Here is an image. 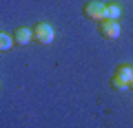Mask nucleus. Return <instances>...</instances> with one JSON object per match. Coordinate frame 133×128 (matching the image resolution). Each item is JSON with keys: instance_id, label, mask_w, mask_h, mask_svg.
I'll list each match as a JSON object with an SVG mask.
<instances>
[{"instance_id": "f257e3e1", "label": "nucleus", "mask_w": 133, "mask_h": 128, "mask_svg": "<svg viewBox=\"0 0 133 128\" xmlns=\"http://www.w3.org/2000/svg\"><path fill=\"white\" fill-rule=\"evenodd\" d=\"M31 35H33V42L40 44V47L53 42V29L47 22H38L36 27H31Z\"/></svg>"}, {"instance_id": "f03ea898", "label": "nucleus", "mask_w": 133, "mask_h": 128, "mask_svg": "<svg viewBox=\"0 0 133 128\" xmlns=\"http://www.w3.org/2000/svg\"><path fill=\"white\" fill-rule=\"evenodd\" d=\"M98 31L104 40H115L120 35V24H118V20H100Z\"/></svg>"}, {"instance_id": "7ed1b4c3", "label": "nucleus", "mask_w": 133, "mask_h": 128, "mask_svg": "<svg viewBox=\"0 0 133 128\" xmlns=\"http://www.w3.org/2000/svg\"><path fill=\"white\" fill-rule=\"evenodd\" d=\"M82 13H84V18H89V20H102L104 18V5L98 2V0H89V2L84 5V9H82Z\"/></svg>"}, {"instance_id": "20e7f679", "label": "nucleus", "mask_w": 133, "mask_h": 128, "mask_svg": "<svg viewBox=\"0 0 133 128\" xmlns=\"http://www.w3.org/2000/svg\"><path fill=\"white\" fill-rule=\"evenodd\" d=\"M14 42H16V47H24V44H29L33 40V35H31V29H27V27H18L14 31Z\"/></svg>"}, {"instance_id": "39448f33", "label": "nucleus", "mask_w": 133, "mask_h": 128, "mask_svg": "<svg viewBox=\"0 0 133 128\" xmlns=\"http://www.w3.org/2000/svg\"><path fill=\"white\" fill-rule=\"evenodd\" d=\"M113 75L122 77L124 82H131V77H133V69H131V64H127V62L118 64V66H115V73H113Z\"/></svg>"}, {"instance_id": "423d86ee", "label": "nucleus", "mask_w": 133, "mask_h": 128, "mask_svg": "<svg viewBox=\"0 0 133 128\" xmlns=\"http://www.w3.org/2000/svg\"><path fill=\"white\" fill-rule=\"evenodd\" d=\"M120 13H122V9H120L118 5H104V18L102 20H118L120 18Z\"/></svg>"}, {"instance_id": "0eeeda50", "label": "nucleus", "mask_w": 133, "mask_h": 128, "mask_svg": "<svg viewBox=\"0 0 133 128\" xmlns=\"http://www.w3.org/2000/svg\"><path fill=\"white\" fill-rule=\"evenodd\" d=\"M111 88L118 91V93H122V91H127V88H129V82H124L122 77L113 75V77H111Z\"/></svg>"}, {"instance_id": "6e6552de", "label": "nucleus", "mask_w": 133, "mask_h": 128, "mask_svg": "<svg viewBox=\"0 0 133 128\" xmlns=\"http://www.w3.org/2000/svg\"><path fill=\"white\" fill-rule=\"evenodd\" d=\"M11 44H14V38H11V35L0 33V49H2V51H9V49H11Z\"/></svg>"}, {"instance_id": "1a4fd4ad", "label": "nucleus", "mask_w": 133, "mask_h": 128, "mask_svg": "<svg viewBox=\"0 0 133 128\" xmlns=\"http://www.w3.org/2000/svg\"><path fill=\"white\" fill-rule=\"evenodd\" d=\"M129 88H131V91H133V77H131V82H129Z\"/></svg>"}]
</instances>
